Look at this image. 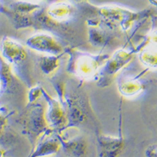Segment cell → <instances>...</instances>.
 <instances>
[{
	"mask_svg": "<svg viewBox=\"0 0 157 157\" xmlns=\"http://www.w3.org/2000/svg\"><path fill=\"white\" fill-rule=\"evenodd\" d=\"M145 157H157V144L148 146L144 152Z\"/></svg>",
	"mask_w": 157,
	"mask_h": 157,
	"instance_id": "obj_16",
	"label": "cell"
},
{
	"mask_svg": "<svg viewBox=\"0 0 157 157\" xmlns=\"http://www.w3.org/2000/svg\"><path fill=\"white\" fill-rule=\"evenodd\" d=\"M135 52L136 50L122 48L109 56L98 76V86L105 87L112 83L117 75L133 61Z\"/></svg>",
	"mask_w": 157,
	"mask_h": 157,
	"instance_id": "obj_3",
	"label": "cell"
},
{
	"mask_svg": "<svg viewBox=\"0 0 157 157\" xmlns=\"http://www.w3.org/2000/svg\"><path fill=\"white\" fill-rule=\"evenodd\" d=\"M90 29L88 31V39L92 45L97 47H106L109 46L111 43L114 41V35L109 33L111 31L109 29H106L102 26L96 25V24H92L90 25Z\"/></svg>",
	"mask_w": 157,
	"mask_h": 157,
	"instance_id": "obj_12",
	"label": "cell"
},
{
	"mask_svg": "<svg viewBox=\"0 0 157 157\" xmlns=\"http://www.w3.org/2000/svg\"><path fill=\"white\" fill-rule=\"evenodd\" d=\"M61 149V143L54 132L45 134L40 139L29 157H45L57 153Z\"/></svg>",
	"mask_w": 157,
	"mask_h": 157,
	"instance_id": "obj_8",
	"label": "cell"
},
{
	"mask_svg": "<svg viewBox=\"0 0 157 157\" xmlns=\"http://www.w3.org/2000/svg\"><path fill=\"white\" fill-rule=\"evenodd\" d=\"M49 16L55 21L65 23L73 16L75 7L73 4L64 1H57L51 3L48 9L45 10Z\"/></svg>",
	"mask_w": 157,
	"mask_h": 157,
	"instance_id": "obj_11",
	"label": "cell"
},
{
	"mask_svg": "<svg viewBox=\"0 0 157 157\" xmlns=\"http://www.w3.org/2000/svg\"><path fill=\"white\" fill-rule=\"evenodd\" d=\"M8 9L14 13L29 15V14H33L37 10H40L41 6L38 3L27 2V1H16L11 3L8 7Z\"/></svg>",
	"mask_w": 157,
	"mask_h": 157,
	"instance_id": "obj_15",
	"label": "cell"
},
{
	"mask_svg": "<svg viewBox=\"0 0 157 157\" xmlns=\"http://www.w3.org/2000/svg\"><path fill=\"white\" fill-rule=\"evenodd\" d=\"M52 56V55H46L39 60V66L41 71L45 75H52L56 71L60 66V56Z\"/></svg>",
	"mask_w": 157,
	"mask_h": 157,
	"instance_id": "obj_14",
	"label": "cell"
},
{
	"mask_svg": "<svg viewBox=\"0 0 157 157\" xmlns=\"http://www.w3.org/2000/svg\"><path fill=\"white\" fill-rule=\"evenodd\" d=\"M42 94L49 104L48 109L45 112V118L50 128L54 133H63L67 126V118L64 106L61 101L52 98L44 90H42Z\"/></svg>",
	"mask_w": 157,
	"mask_h": 157,
	"instance_id": "obj_5",
	"label": "cell"
},
{
	"mask_svg": "<svg viewBox=\"0 0 157 157\" xmlns=\"http://www.w3.org/2000/svg\"><path fill=\"white\" fill-rule=\"evenodd\" d=\"M28 47L45 55L59 56L65 54V47L53 35L45 32H39L26 40Z\"/></svg>",
	"mask_w": 157,
	"mask_h": 157,
	"instance_id": "obj_6",
	"label": "cell"
},
{
	"mask_svg": "<svg viewBox=\"0 0 157 157\" xmlns=\"http://www.w3.org/2000/svg\"><path fill=\"white\" fill-rule=\"evenodd\" d=\"M37 1H44V2H47V3H55V2H57L59 0H37Z\"/></svg>",
	"mask_w": 157,
	"mask_h": 157,
	"instance_id": "obj_19",
	"label": "cell"
},
{
	"mask_svg": "<svg viewBox=\"0 0 157 157\" xmlns=\"http://www.w3.org/2000/svg\"><path fill=\"white\" fill-rule=\"evenodd\" d=\"M140 77V76L118 78V89L122 96L127 98H133L144 92L145 85Z\"/></svg>",
	"mask_w": 157,
	"mask_h": 157,
	"instance_id": "obj_10",
	"label": "cell"
},
{
	"mask_svg": "<svg viewBox=\"0 0 157 157\" xmlns=\"http://www.w3.org/2000/svg\"><path fill=\"white\" fill-rule=\"evenodd\" d=\"M4 90V87H3V82L2 78L0 77V94L3 93V91Z\"/></svg>",
	"mask_w": 157,
	"mask_h": 157,
	"instance_id": "obj_18",
	"label": "cell"
},
{
	"mask_svg": "<svg viewBox=\"0 0 157 157\" xmlns=\"http://www.w3.org/2000/svg\"><path fill=\"white\" fill-rule=\"evenodd\" d=\"M139 52V59L147 69L157 70V48L153 45L144 43L140 48L136 49Z\"/></svg>",
	"mask_w": 157,
	"mask_h": 157,
	"instance_id": "obj_13",
	"label": "cell"
},
{
	"mask_svg": "<svg viewBox=\"0 0 157 157\" xmlns=\"http://www.w3.org/2000/svg\"><path fill=\"white\" fill-rule=\"evenodd\" d=\"M60 140L61 148L65 153L70 157H84L87 154V140L82 137H75L72 139H67L62 134L55 133Z\"/></svg>",
	"mask_w": 157,
	"mask_h": 157,
	"instance_id": "obj_9",
	"label": "cell"
},
{
	"mask_svg": "<svg viewBox=\"0 0 157 157\" xmlns=\"http://www.w3.org/2000/svg\"><path fill=\"white\" fill-rule=\"evenodd\" d=\"M98 154L99 157H119L124 148L121 125L118 136L97 134Z\"/></svg>",
	"mask_w": 157,
	"mask_h": 157,
	"instance_id": "obj_7",
	"label": "cell"
},
{
	"mask_svg": "<svg viewBox=\"0 0 157 157\" xmlns=\"http://www.w3.org/2000/svg\"><path fill=\"white\" fill-rule=\"evenodd\" d=\"M64 53L69 56L67 71L83 81L98 78L100 70L109 57V55H93L71 47L65 48Z\"/></svg>",
	"mask_w": 157,
	"mask_h": 157,
	"instance_id": "obj_1",
	"label": "cell"
},
{
	"mask_svg": "<svg viewBox=\"0 0 157 157\" xmlns=\"http://www.w3.org/2000/svg\"><path fill=\"white\" fill-rule=\"evenodd\" d=\"M30 108L25 119L24 126L30 142L35 146L43 135L53 131L46 121L44 106L35 102L30 103Z\"/></svg>",
	"mask_w": 157,
	"mask_h": 157,
	"instance_id": "obj_4",
	"label": "cell"
},
{
	"mask_svg": "<svg viewBox=\"0 0 157 157\" xmlns=\"http://www.w3.org/2000/svg\"><path fill=\"white\" fill-rule=\"evenodd\" d=\"M1 54L9 64L19 72V77L30 85V73L29 71V53L20 43L10 37H3L0 43Z\"/></svg>",
	"mask_w": 157,
	"mask_h": 157,
	"instance_id": "obj_2",
	"label": "cell"
},
{
	"mask_svg": "<svg viewBox=\"0 0 157 157\" xmlns=\"http://www.w3.org/2000/svg\"><path fill=\"white\" fill-rule=\"evenodd\" d=\"M71 1H73V2H77V3H82V2H85L86 0H71Z\"/></svg>",
	"mask_w": 157,
	"mask_h": 157,
	"instance_id": "obj_20",
	"label": "cell"
},
{
	"mask_svg": "<svg viewBox=\"0 0 157 157\" xmlns=\"http://www.w3.org/2000/svg\"><path fill=\"white\" fill-rule=\"evenodd\" d=\"M5 124H6V119H5V117L0 115V135L3 132L4 126H5Z\"/></svg>",
	"mask_w": 157,
	"mask_h": 157,
	"instance_id": "obj_17",
	"label": "cell"
}]
</instances>
